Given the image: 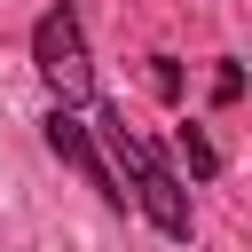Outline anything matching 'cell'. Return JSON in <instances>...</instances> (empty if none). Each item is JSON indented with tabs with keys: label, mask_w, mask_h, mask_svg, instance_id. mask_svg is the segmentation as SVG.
Returning a JSON list of instances; mask_svg holds the SVG:
<instances>
[{
	"label": "cell",
	"mask_w": 252,
	"mask_h": 252,
	"mask_svg": "<svg viewBox=\"0 0 252 252\" xmlns=\"http://www.w3.org/2000/svg\"><path fill=\"white\" fill-rule=\"evenodd\" d=\"M94 134H102V150H110L126 197L150 213V228L173 236V244H189V228H197V220H189V189L173 181V165L158 158V142H142V134L126 126V110H110V102H94Z\"/></svg>",
	"instance_id": "obj_1"
},
{
	"label": "cell",
	"mask_w": 252,
	"mask_h": 252,
	"mask_svg": "<svg viewBox=\"0 0 252 252\" xmlns=\"http://www.w3.org/2000/svg\"><path fill=\"white\" fill-rule=\"evenodd\" d=\"M32 63H39V79H47L63 102H94V63H87V32H79L71 0H55V8L32 24Z\"/></svg>",
	"instance_id": "obj_2"
},
{
	"label": "cell",
	"mask_w": 252,
	"mask_h": 252,
	"mask_svg": "<svg viewBox=\"0 0 252 252\" xmlns=\"http://www.w3.org/2000/svg\"><path fill=\"white\" fill-rule=\"evenodd\" d=\"M47 150H55V158H63V165H71V173H79V181H87V189H94V197L110 205V213H126V205H134V197L118 189V165H110V150H102V134H94L87 118H71V110H55V118H47Z\"/></svg>",
	"instance_id": "obj_3"
},
{
	"label": "cell",
	"mask_w": 252,
	"mask_h": 252,
	"mask_svg": "<svg viewBox=\"0 0 252 252\" xmlns=\"http://www.w3.org/2000/svg\"><path fill=\"white\" fill-rule=\"evenodd\" d=\"M173 150H181V165H189L197 181H213V173H220V150L205 142V126H173Z\"/></svg>",
	"instance_id": "obj_4"
},
{
	"label": "cell",
	"mask_w": 252,
	"mask_h": 252,
	"mask_svg": "<svg viewBox=\"0 0 252 252\" xmlns=\"http://www.w3.org/2000/svg\"><path fill=\"white\" fill-rule=\"evenodd\" d=\"M150 87H158V102H181V63L173 55H150Z\"/></svg>",
	"instance_id": "obj_5"
},
{
	"label": "cell",
	"mask_w": 252,
	"mask_h": 252,
	"mask_svg": "<svg viewBox=\"0 0 252 252\" xmlns=\"http://www.w3.org/2000/svg\"><path fill=\"white\" fill-rule=\"evenodd\" d=\"M236 94H244V71L220 63V71H213V102H236Z\"/></svg>",
	"instance_id": "obj_6"
}]
</instances>
